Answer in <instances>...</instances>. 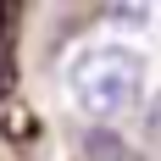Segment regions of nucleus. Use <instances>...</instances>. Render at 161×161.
<instances>
[{"mask_svg":"<svg viewBox=\"0 0 161 161\" xmlns=\"http://www.w3.org/2000/svg\"><path fill=\"white\" fill-rule=\"evenodd\" d=\"M72 100H78L89 117H122L139 106V95H145V61L133 56V50L122 45H95L83 50L78 61H72Z\"/></svg>","mask_w":161,"mask_h":161,"instance_id":"nucleus-1","label":"nucleus"},{"mask_svg":"<svg viewBox=\"0 0 161 161\" xmlns=\"http://www.w3.org/2000/svg\"><path fill=\"white\" fill-rule=\"evenodd\" d=\"M11 33H17V11L0 6V61H11Z\"/></svg>","mask_w":161,"mask_h":161,"instance_id":"nucleus-2","label":"nucleus"},{"mask_svg":"<svg viewBox=\"0 0 161 161\" xmlns=\"http://www.w3.org/2000/svg\"><path fill=\"white\" fill-rule=\"evenodd\" d=\"M111 22H128V28H139V22H145V6H111Z\"/></svg>","mask_w":161,"mask_h":161,"instance_id":"nucleus-3","label":"nucleus"},{"mask_svg":"<svg viewBox=\"0 0 161 161\" xmlns=\"http://www.w3.org/2000/svg\"><path fill=\"white\" fill-rule=\"evenodd\" d=\"M11 83H17V67H11V61H0V100L11 95Z\"/></svg>","mask_w":161,"mask_h":161,"instance_id":"nucleus-4","label":"nucleus"},{"mask_svg":"<svg viewBox=\"0 0 161 161\" xmlns=\"http://www.w3.org/2000/svg\"><path fill=\"white\" fill-rule=\"evenodd\" d=\"M0 128H11L17 139H28V133H33V122H28V117H11V122H0Z\"/></svg>","mask_w":161,"mask_h":161,"instance_id":"nucleus-5","label":"nucleus"}]
</instances>
